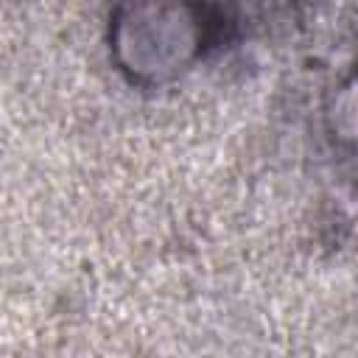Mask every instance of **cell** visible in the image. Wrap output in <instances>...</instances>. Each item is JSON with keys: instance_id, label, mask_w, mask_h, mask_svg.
Wrapping results in <instances>:
<instances>
[{"instance_id": "6da1fadb", "label": "cell", "mask_w": 358, "mask_h": 358, "mask_svg": "<svg viewBox=\"0 0 358 358\" xmlns=\"http://www.w3.org/2000/svg\"><path fill=\"white\" fill-rule=\"evenodd\" d=\"M218 20L204 0H117L109 50L117 70L143 87L185 76L215 42Z\"/></svg>"}]
</instances>
